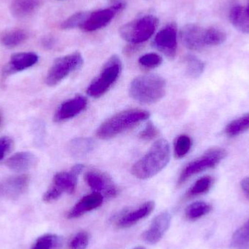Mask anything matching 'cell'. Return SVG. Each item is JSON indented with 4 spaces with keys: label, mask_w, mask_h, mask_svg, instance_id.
<instances>
[{
    "label": "cell",
    "mask_w": 249,
    "mask_h": 249,
    "mask_svg": "<svg viewBox=\"0 0 249 249\" xmlns=\"http://www.w3.org/2000/svg\"><path fill=\"white\" fill-rule=\"evenodd\" d=\"M38 159L35 154L30 152H19L12 155L5 161L9 169L16 172L29 171L37 163Z\"/></svg>",
    "instance_id": "d6986e66"
},
{
    "label": "cell",
    "mask_w": 249,
    "mask_h": 249,
    "mask_svg": "<svg viewBox=\"0 0 249 249\" xmlns=\"http://www.w3.org/2000/svg\"><path fill=\"white\" fill-rule=\"evenodd\" d=\"M84 169V165H82V164H77V165H74V166L72 167L71 171L72 172H74V174H77V175H80L81 174L82 171Z\"/></svg>",
    "instance_id": "f35d334b"
},
{
    "label": "cell",
    "mask_w": 249,
    "mask_h": 249,
    "mask_svg": "<svg viewBox=\"0 0 249 249\" xmlns=\"http://www.w3.org/2000/svg\"><path fill=\"white\" fill-rule=\"evenodd\" d=\"M181 42L187 49L200 51L206 46L205 29L194 23H189L181 29L180 32Z\"/></svg>",
    "instance_id": "5bb4252c"
},
{
    "label": "cell",
    "mask_w": 249,
    "mask_h": 249,
    "mask_svg": "<svg viewBox=\"0 0 249 249\" xmlns=\"http://www.w3.org/2000/svg\"><path fill=\"white\" fill-rule=\"evenodd\" d=\"M104 196L101 193H93L80 199L67 213L69 219H77L91 211L102 206Z\"/></svg>",
    "instance_id": "e0dca14e"
},
{
    "label": "cell",
    "mask_w": 249,
    "mask_h": 249,
    "mask_svg": "<svg viewBox=\"0 0 249 249\" xmlns=\"http://www.w3.org/2000/svg\"><path fill=\"white\" fill-rule=\"evenodd\" d=\"M94 146V143L89 138H77L70 142V149L71 153L76 156L86 155L90 152Z\"/></svg>",
    "instance_id": "f1b7e54d"
},
{
    "label": "cell",
    "mask_w": 249,
    "mask_h": 249,
    "mask_svg": "<svg viewBox=\"0 0 249 249\" xmlns=\"http://www.w3.org/2000/svg\"><path fill=\"white\" fill-rule=\"evenodd\" d=\"M166 83L157 74H144L136 77L130 83L129 93L132 99L143 105L156 103L165 96Z\"/></svg>",
    "instance_id": "3957f363"
},
{
    "label": "cell",
    "mask_w": 249,
    "mask_h": 249,
    "mask_svg": "<svg viewBox=\"0 0 249 249\" xmlns=\"http://www.w3.org/2000/svg\"><path fill=\"white\" fill-rule=\"evenodd\" d=\"M27 39V34L21 29H13L3 34L0 42L7 48H13L21 45Z\"/></svg>",
    "instance_id": "7402d4cb"
},
{
    "label": "cell",
    "mask_w": 249,
    "mask_h": 249,
    "mask_svg": "<svg viewBox=\"0 0 249 249\" xmlns=\"http://www.w3.org/2000/svg\"><path fill=\"white\" fill-rule=\"evenodd\" d=\"M158 18L151 15L138 18L121 26L120 35L129 43H142L152 37L158 28Z\"/></svg>",
    "instance_id": "5b68a950"
},
{
    "label": "cell",
    "mask_w": 249,
    "mask_h": 249,
    "mask_svg": "<svg viewBox=\"0 0 249 249\" xmlns=\"http://www.w3.org/2000/svg\"><path fill=\"white\" fill-rule=\"evenodd\" d=\"M124 7L125 4L120 2L108 8L89 13V16L80 26V29L85 32H94L103 29L112 21L119 12L124 10Z\"/></svg>",
    "instance_id": "9c48e42d"
},
{
    "label": "cell",
    "mask_w": 249,
    "mask_h": 249,
    "mask_svg": "<svg viewBox=\"0 0 249 249\" xmlns=\"http://www.w3.org/2000/svg\"><path fill=\"white\" fill-rule=\"evenodd\" d=\"M148 111L130 109L115 114L105 121L96 130V136L102 140L112 139L149 119Z\"/></svg>",
    "instance_id": "7a4b0ae2"
},
{
    "label": "cell",
    "mask_w": 249,
    "mask_h": 249,
    "mask_svg": "<svg viewBox=\"0 0 249 249\" xmlns=\"http://www.w3.org/2000/svg\"><path fill=\"white\" fill-rule=\"evenodd\" d=\"M83 62V55L79 52L57 58L47 74L45 83L50 87L56 86L70 74L80 70Z\"/></svg>",
    "instance_id": "52a82bcc"
},
{
    "label": "cell",
    "mask_w": 249,
    "mask_h": 249,
    "mask_svg": "<svg viewBox=\"0 0 249 249\" xmlns=\"http://www.w3.org/2000/svg\"><path fill=\"white\" fill-rule=\"evenodd\" d=\"M88 99L85 96L78 95L73 99L63 102L54 115L55 123H62L75 118L86 109Z\"/></svg>",
    "instance_id": "7c38bea8"
},
{
    "label": "cell",
    "mask_w": 249,
    "mask_h": 249,
    "mask_svg": "<svg viewBox=\"0 0 249 249\" xmlns=\"http://www.w3.org/2000/svg\"><path fill=\"white\" fill-rule=\"evenodd\" d=\"M85 181L94 193H101L104 197L112 198L119 194V189L111 177L102 171L90 170L85 174Z\"/></svg>",
    "instance_id": "30bf717a"
},
{
    "label": "cell",
    "mask_w": 249,
    "mask_h": 249,
    "mask_svg": "<svg viewBox=\"0 0 249 249\" xmlns=\"http://www.w3.org/2000/svg\"><path fill=\"white\" fill-rule=\"evenodd\" d=\"M14 147V142L8 136L0 138V160L4 159Z\"/></svg>",
    "instance_id": "d590c367"
},
{
    "label": "cell",
    "mask_w": 249,
    "mask_h": 249,
    "mask_svg": "<svg viewBox=\"0 0 249 249\" xmlns=\"http://www.w3.org/2000/svg\"><path fill=\"white\" fill-rule=\"evenodd\" d=\"M231 23L240 32L249 34V0L246 7L234 6L229 15Z\"/></svg>",
    "instance_id": "ffe728a7"
},
{
    "label": "cell",
    "mask_w": 249,
    "mask_h": 249,
    "mask_svg": "<svg viewBox=\"0 0 249 249\" xmlns=\"http://www.w3.org/2000/svg\"><path fill=\"white\" fill-rule=\"evenodd\" d=\"M159 130L152 122H149L139 133V138L143 141H151L158 137Z\"/></svg>",
    "instance_id": "e575fe53"
},
{
    "label": "cell",
    "mask_w": 249,
    "mask_h": 249,
    "mask_svg": "<svg viewBox=\"0 0 249 249\" xmlns=\"http://www.w3.org/2000/svg\"><path fill=\"white\" fill-rule=\"evenodd\" d=\"M241 188L245 194L249 197V177L244 178L241 183Z\"/></svg>",
    "instance_id": "8d00e7d4"
},
{
    "label": "cell",
    "mask_w": 249,
    "mask_h": 249,
    "mask_svg": "<svg viewBox=\"0 0 249 249\" xmlns=\"http://www.w3.org/2000/svg\"><path fill=\"white\" fill-rule=\"evenodd\" d=\"M139 63L144 68L155 69L161 65L162 63V58L158 54L149 53L141 56L139 59Z\"/></svg>",
    "instance_id": "836d02e7"
},
{
    "label": "cell",
    "mask_w": 249,
    "mask_h": 249,
    "mask_svg": "<svg viewBox=\"0 0 249 249\" xmlns=\"http://www.w3.org/2000/svg\"><path fill=\"white\" fill-rule=\"evenodd\" d=\"M153 46L169 59H174L177 51V29L175 23L162 28L155 36Z\"/></svg>",
    "instance_id": "8fae6325"
},
{
    "label": "cell",
    "mask_w": 249,
    "mask_h": 249,
    "mask_svg": "<svg viewBox=\"0 0 249 249\" xmlns=\"http://www.w3.org/2000/svg\"><path fill=\"white\" fill-rule=\"evenodd\" d=\"M171 216L168 212H162L152 220L149 229L143 234V239L149 244L159 242L169 228Z\"/></svg>",
    "instance_id": "2e32d148"
},
{
    "label": "cell",
    "mask_w": 249,
    "mask_h": 249,
    "mask_svg": "<svg viewBox=\"0 0 249 249\" xmlns=\"http://www.w3.org/2000/svg\"><path fill=\"white\" fill-rule=\"evenodd\" d=\"M227 35L223 31L215 27L205 29L206 46H216L225 42Z\"/></svg>",
    "instance_id": "4dcf8cb0"
},
{
    "label": "cell",
    "mask_w": 249,
    "mask_h": 249,
    "mask_svg": "<svg viewBox=\"0 0 249 249\" xmlns=\"http://www.w3.org/2000/svg\"><path fill=\"white\" fill-rule=\"evenodd\" d=\"M133 249H146L143 248V247H136V248H135Z\"/></svg>",
    "instance_id": "ab89813d"
},
{
    "label": "cell",
    "mask_w": 249,
    "mask_h": 249,
    "mask_svg": "<svg viewBox=\"0 0 249 249\" xmlns=\"http://www.w3.org/2000/svg\"><path fill=\"white\" fill-rule=\"evenodd\" d=\"M228 152L220 147L210 148L197 159L189 162L181 171L178 179V185H182L193 176L217 166L226 158Z\"/></svg>",
    "instance_id": "8992f818"
},
{
    "label": "cell",
    "mask_w": 249,
    "mask_h": 249,
    "mask_svg": "<svg viewBox=\"0 0 249 249\" xmlns=\"http://www.w3.org/2000/svg\"><path fill=\"white\" fill-rule=\"evenodd\" d=\"M213 178L209 176L202 177L189 189L185 195L186 199L193 198L197 196L206 194L212 188L213 184Z\"/></svg>",
    "instance_id": "603a6c76"
},
{
    "label": "cell",
    "mask_w": 249,
    "mask_h": 249,
    "mask_svg": "<svg viewBox=\"0 0 249 249\" xmlns=\"http://www.w3.org/2000/svg\"><path fill=\"white\" fill-rule=\"evenodd\" d=\"M39 0H13L10 12L14 17L23 18L31 16L37 8Z\"/></svg>",
    "instance_id": "44dd1931"
},
{
    "label": "cell",
    "mask_w": 249,
    "mask_h": 249,
    "mask_svg": "<svg viewBox=\"0 0 249 249\" xmlns=\"http://www.w3.org/2000/svg\"><path fill=\"white\" fill-rule=\"evenodd\" d=\"M88 12H80L70 16L67 20L61 23V27L62 29H71L74 28L80 27L84 23L85 20L89 16Z\"/></svg>",
    "instance_id": "1f68e13d"
},
{
    "label": "cell",
    "mask_w": 249,
    "mask_h": 249,
    "mask_svg": "<svg viewBox=\"0 0 249 249\" xmlns=\"http://www.w3.org/2000/svg\"><path fill=\"white\" fill-rule=\"evenodd\" d=\"M186 74L192 78L200 77L205 70V64L197 57L193 55H187L184 58Z\"/></svg>",
    "instance_id": "83f0119b"
},
{
    "label": "cell",
    "mask_w": 249,
    "mask_h": 249,
    "mask_svg": "<svg viewBox=\"0 0 249 249\" xmlns=\"http://www.w3.org/2000/svg\"><path fill=\"white\" fill-rule=\"evenodd\" d=\"M192 139L187 135L182 134L178 136L174 142V155L177 159L184 158L190 152L192 146Z\"/></svg>",
    "instance_id": "f546056e"
},
{
    "label": "cell",
    "mask_w": 249,
    "mask_h": 249,
    "mask_svg": "<svg viewBox=\"0 0 249 249\" xmlns=\"http://www.w3.org/2000/svg\"><path fill=\"white\" fill-rule=\"evenodd\" d=\"M90 241V235L86 231H80L69 243V249H86Z\"/></svg>",
    "instance_id": "d6a6232c"
},
{
    "label": "cell",
    "mask_w": 249,
    "mask_h": 249,
    "mask_svg": "<svg viewBox=\"0 0 249 249\" xmlns=\"http://www.w3.org/2000/svg\"><path fill=\"white\" fill-rule=\"evenodd\" d=\"M39 57L35 53L24 52L13 54L9 62L4 66L2 74L4 77L24 71L38 62Z\"/></svg>",
    "instance_id": "9a60e30c"
},
{
    "label": "cell",
    "mask_w": 249,
    "mask_h": 249,
    "mask_svg": "<svg viewBox=\"0 0 249 249\" xmlns=\"http://www.w3.org/2000/svg\"><path fill=\"white\" fill-rule=\"evenodd\" d=\"M231 247L234 249H249V219L232 235Z\"/></svg>",
    "instance_id": "d4e9b609"
},
{
    "label": "cell",
    "mask_w": 249,
    "mask_h": 249,
    "mask_svg": "<svg viewBox=\"0 0 249 249\" xmlns=\"http://www.w3.org/2000/svg\"><path fill=\"white\" fill-rule=\"evenodd\" d=\"M122 70L123 64L120 57L112 55L102 67L99 75L89 85L87 94L94 99H99L106 94L118 81Z\"/></svg>",
    "instance_id": "277c9868"
},
{
    "label": "cell",
    "mask_w": 249,
    "mask_h": 249,
    "mask_svg": "<svg viewBox=\"0 0 249 249\" xmlns=\"http://www.w3.org/2000/svg\"><path fill=\"white\" fill-rule=\"evenodd\" d=\"M78 175L72 171L58 172L54 176L52 184L43 195L45 203H52L61 197L64 193L73 194L77 186Z\"/></svg>",
    "instance_id": "ba28073f"
},
{
    "label": "cell",
    "mask_w": 249,
    "mask_h": 249,
    "mask_svg": "<svg viewBox=\"0 0 249 249\" xmlns=\"http://www.w3.org/2000/svg\"><path fill=\"white\" fill-rule=\"evenodd\" d=\"M249 129V112L230 123L225 127V133L230 137H235Z\"/></svg>",
    "instance_id": "4316f807"
},
{
    "label": "cell",
    "mask_w": 249,
    "mask_h": 249,
    "mask_svg": "<svg viewBox=\"0 0 249 249\" xmlns=\"http://www.w3.org/2000/svg\"><path fill=\"white\" fill-rule=\"evenodd\" d=\"M155 204L153 201L146 202L136 210L132 211V212L123 215L117 222V226L121 229H124V228L133 226L151 214L155 209Z\"/></svg>",
    "instance_id": "ac0fdd59"
},
{
    "label": "cell",
    "mask_w": 249,
    "mask_h": 249,
    "mask_svg": "<svg viewBox=\"0 0 249 249\" xmlns=\"http://www.w3.org/2000/svg\"><path fill=\"white\" fill-rule=\"evenodd\" d=\"M42 45L46 48H51L54 45V39L51 36H45L42 39Z\"/></svg>",
    "instance_id": "74e56055"
},
{
    "label": "cell",
    "mask_w": 249,
    "mask_h": 249,
    "mask_svg": "<svg viewBox=\"0 0 249 249\" xmlns=\"http://www.w3.org/2000/svg\"><path fill=\"white\" fill-rule=\"evenodd\" d=\"M30 177L26 174L7 178L0 183V197L16 199L24 194L29 187Z\"/></svg>",
    "instance_id": "4fadbf2b"
},
{
    "label": "cell",
    "mask_w": 249,
    "mask_h": 249,
    "mask_svg": "<svg viewBox=\"0 0 249 249\" xmlns=\"http://www.w3.org/2000/svg\"><path fill=\"white\" fill-rule=\"evenodd\" d=\"M63 240L55 234H45L38 238L31 249H61Z\"/></svg>",
    "instance_id": "484cf974"
},
{
    "label": "cell",
    "mask_w": 249,
    "mask_h": 249,
    "mask_svg": "<svg viewBox=\"0 0 249 249\" xmlns=\"http://www.w3.org/2000/svg\"><path fill=\"white\" fill-rule=\"evenodd\" d=\"M170 157L169 143L165 139H160L153 143L143 158L133 165L132 174L139 179L152 178L166 167Z\"/></svg>",
    "instance_id": "6da1fadb"
},
{
    "label": "cell",
    "mask_w": 249,
    "mask_h": 249,
    "mask_svg": "<svg viewBox=\"0 0 249 249\" xmlns=\"http://www.w3.org/2000/svg\"><path fill=\"white\" fill-rule=\"evenodd\" d=\"M212 210V205L206 202H194L187 206L185 210V216L189 220L196 221L206 216Z\"/></svg>",
    "instance_id": "cb8c5ba5"
}]
</instances>
